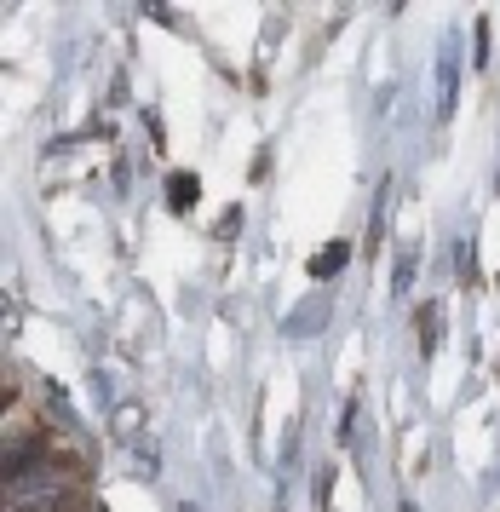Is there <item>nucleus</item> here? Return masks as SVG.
<instances>
[{
    "label": "nucleus",
    "mask_w": 500,
    "mask_h": 512,
    "mask_svg": "<svg viewBox=\"0 0 500 512\" xmlns=\"http://www.w3.org/2000/svg\"><path fill=\"white\" fill-rule=\"evenodd\" d=\"M179 512H196V507H179Z\"/></svg>",
    "instance_id": "7"
},
{
    "label": "nucleus",
    "mask_w": 500,
    "mask_h": 512,
    "mask_svg": "<svg viewBox=\"0 0 500 512\" xmlns=\"http://www.w3.org/2000/svg\"><path fill=\"white\" fill-rule=\"evenodd\" d=\"M167 196H173V208H190V202H196V173H179V179H173V185H167Z\"/></svg>",
    "instance_id": "5"
},
{
    "label": "nucleus",
    "mask_w": 500,
    "mask_h": 512,
    "mask_svg": "<svg viewBox=\"0 0 500 512\" xmlns=\"http://www.w3.org/2000/svg\"><path fill=\"white\" fill-rule=\"evenodd\" d=\"M420 346L437 351V305H426V311H420Z\"/></svg>",
    "instance_id": "6"
},
{
    "label": "nucleus",
    "mask_w": 500,
    "mask_h": 512,
    "mask_svg": "<svg viewBox=\"0 0 500 512\" xmlns=\"http://www.w3.org/2000/svg\"><path fill=\"white\" fill-rule=\"evenodd\" d=\"M455 110V58H443V70H437V116H449Z\"/></svg>",
    "instance_id": "2"
},
{
    "label": "nucleus",
    "mask_w": 500,
    "mask_h": 512,
    "mask_svg": "<svg viewBox=\"0 0 500 512\" xmlns=\"http://www.w3.org/2000/svg\"><path fill=\"white\" fill-rule=\"evenodd\" d=\"M6 495H12V507H35V512H69L75 507V501H69V478L46 472V466L18 472V478L6 484Z\"/></svg>",
    "instance_id": "1"
},
{
    "label": "nucleus",
    "mask_w": 500,
    "mask_h": 512,
    "mask_svg": "<svg viewBox=\"0 0 500 512\" xmlns=\"http://www.w3.org/2000/svg\"><path fill=\"white\" fill-rule=\"evenodd\" d=\"M138 426H144V409H138V403L115 409V438H138Z\"/></svg>",
    "instance_id": "4"
},
{
    "label": "nucleus",
    "mask_w": 500,
    "mask_h": 512,
    "mask_svg": "<svg viewBox=\"0 0 500 512\" xmlns=\"http://www.w3.org/2000/svg\"><path fill=\"white\" fill-rule=\"evenodd\" d=\"M345 254H351V248H345V242H334L322 259H311V277H334V271L345 265Z\"/></svg>",
    "instance_id": "3"
},
{
    "label": "nucleus",
    "mask_w": 500,
    "mask_h": 512,
    "mask_svg": "<svg viewBox=\"0 0 500 512\" xmlns=\"http://www.w3.org/2000/svg\"><path fill=\"white\" fill-rule=\"evenodd\" d=\"M495 185H500V173H495Z\"/></svg>",
    "instance_id": "8"
}]
</instances>
